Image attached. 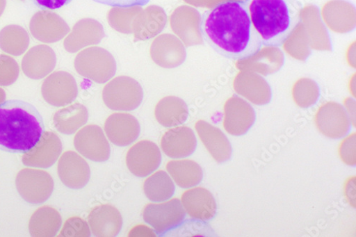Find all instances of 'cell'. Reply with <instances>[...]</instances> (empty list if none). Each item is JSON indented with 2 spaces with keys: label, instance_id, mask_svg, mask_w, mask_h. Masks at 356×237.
I'll list each match as a JSON object with an SVG mask.
<instances>
[{
  "label": "cell",
  "instance_id": "cell-5",
  "mask_svg": "<svg viewBox=\"0 0 356 237\" xmlns=\"http://www.w3.org/2000/svg\"><path fill=\"white\" fill-rule=\"evenodd\" d=\"M74 66L81 76L99 83L107 82L116 71L113 56L97 47L80 52L75 59Z\"/></svg>",
  "mask_w": 356,
  "mask_h": 237
},
{
  "label": "cell",
  "instance_id": "cell-26",
  "mask_svg": "<svg viewBox=\"0 0 356 237\" xmlns=\"http://www.w3.org/2000/svg\"><path fill=\"white\" fill-rule=\"evenodd\" d=\"M19 67L15 59L5 54H0V85L9 86L18 79Z\"/></svg>",
  "mask_w": 356,
  "mask_h": 237
},
{
  "label": "cell",
  "instance_id": "cell-1",
  "mask_svg": "<svg viewBox=\"0 0 356 237\" xmlns=\"http://www.w3.org/2000/svg\"><path fill=\"white\" fill-rule=\"evenodd\" d=\"M199 28L204 42L232 61L247 60L264 46L245 1L225 0L218 3L202 14Z\"/></svg>",
  "mask_w": 356,
  "mask_h": 237
},
{
  "label": "cell",
  "instance_id": "cell-16",
  "mask_svg": "<svg viewBox=\"0 0 356 237\" xmlns=\"http://www.w3.org/2000/svg\"><path fill=\"white\" fill-rule=\"evenodd\" d=\"M56 64V54L47 45H38L29 49L22 59L24 74L35 80L42 79L49 75Z\"/></svg>",
  "mask_w": 356,
  "mask_h": 237
},
{
  "label": "cell",
  "instance_id": "cell-24",
  "mask_svg": "<svg viewBox=\"0 0 356 237\" xmlns=\"http://www.w3.org/2000/svg\"><path fill=\"white\" fill-rule=\"evenodd\" d=\"M143 190L148 199L161 202L170 199L173 196L175 187L170 175L166 172L160 170L146 179Z\"/></svg>",
  "mask_w": 356,
  "mask_h": 237
},
{
  "label": "cell",
  "instance_id": "cell-13",
  "mask_svg": "<svg viewBox=\"0 0 356 237\" xmlns=\"http://www.w3.org/2000/svg\"><path fill=\"white\" fill-rule=\"evenodd\" d=\"M104 131L112 143L124 147L138 139L140 127L134 115L129 113H113L107 118Z\"/></svg>",
  "mask_w": 356,
  "mask_h": 237
},
{
  "label": "cell",
  "instance_id": "cell-27",
  "mask_svg": "<svg viewBox=\"0 0 356 237\" xmlns=\"http://www.w3.org/2000/svg\"><path fill=\"white\" fill-rule=\"evenodd\" d=\"M91 229L88 223L80 218L74 217L66 221L60 234L58 236L64 237H89L91 236Z\"/></svg>",
  "mask_w": 356,
  "mask_h": 237
},
{
  "label": "cell",
  "instance_id": "cell-25",
  "mask_svg": "<svg viewBox=\"0 0 356 237\" xmlns=\"http://www.w3.org/2000/svg\"><path fill=\"white\" fill-rule=\"evenodd\" d=\"M29 45V38L22 28L10 26L0 33V49L13 56L23 54Z\"/></svg>",
  "mask_w": 356,
  "mask_h": 237
},
{
  "label": "cell",
  "instance_id": "cell-31",
  "mask_svg": "<svg viewBox=\"0 0 356 237\" xmlns=\"http://www.w3.org/2000/svg\"><path fill=\"white\" fill-rule=\"evenodd\" d=\"M130 236H156L154 232L145 226H138L130 232Z\"/></svg>",
  "mask_w": 356,
  "mask_h": 237
},
{
  "label": "cell",
  "instance_id": "cell-28",
  "mask_svg": "<svg viewBox=\"0 0 356 237\" xmlns=\"http://www.w3.org/2000/svg\"><path fill=\"white\" fill-rule=\"evenodd\" d=\"M341 160L348 165H355V136L352 135L343 141L339 147Z\"/></svg>",
  "mask_w": 356,
  "mask_h": 237
},
{
  "label": "cell",
  "instance_id": "cell-32",
  "mask_svg": "<svg viewBox=\"0 0 356 237\" xmlns=\"http://www.w3.org/2000/svg\"><path fill=\"white\" fill-rule=\"evenodd\" d=\"M6 99V94L3 88H0V104L3 103Z\"/></svg>",
  "mask_w": 356,
  "mask_h": 237
},
{
  "label": "cell",
  "instance_id": "cell-3",
  "mask_svg": "<svg viewBox=\"0 0 356 237\" xmlns=\"http://www.w3.org/2000/svg\"><path fill=\"white\" fill-rule=\"evenodd\" d=\"M252 22L263 45L283 46L302 22L300 0H245Z\"/></svg>",
  "mask_w": 356,
  "mask_h": 237
},
{
  "label": "cell",
  "instance_id": "cell-22",
  "mask_svg": "<svg viewBox=\"0 0 356 237\" xmlns=\"http://www.w3.org/2000/svg\"><path fill=\"white\" fill-rule=\"evenodd\" d=\"M88 118L87 108L80 104H74L56 111L53 117V124L59 133L72 135L87 123Z\"/></svg>",
  "mask_w": 356,
  "mask_h": 237
},
{
  "label": "cell",
  "instance_id": "cell-7",
  "mask_svg": "<svg viewBox=\"0 0 356 237\" xmlns=\"http://www.w3.org/2000/svg\"><path fill=\"white\" fill-rule=\"evenodd\" d=\"M143 218L156 233L163 234L184 222L186 211L180 199H172L164 203L147 204Z\"/></svg>",
  "mask_w": 356,
  "mask_h": 237
},
{
  "label": "cell",
  "instance_id": "cell-19",
  "mask_svg": "<svg viewBox=\"0 0 356 237\" xmlns=\"http://www.w3.org/2000/svg\"><path fill=\"white\" fill-rule=\"evenodd\" d=\"M195 129L202 142L216 162L222 163L230 159L232 146L222 131L204 122H198Z\"/></svg>",
  "mask_w": 356,
  "mask_h": 237
},
{
  "label": "cell",
  "instance_id": "cell-18",
  "mask_svg": "<svg viewBox=\"0 0 356 237\" xmlns=\"http://www.w3.org/2000/svg\"><path fill=\"white\" fill-rule=\"evenodd\" d=\"M182 204L188 215L195 220L209 221L217 213V203L212 193L203 188H195L182 195Z\"/></svg>",
  "mask_w": 356,
  "mask_h": 237
},
{
  "label": "cell",
  "instance_id": "cell-10",
  "mask_svg": "<svg viewBox=\"0 0 356 237\" xmlns=\"http://www.w3.org/2000/svg\"><path fill=\"white\" fill-rule=\"evenodd\" d=\"M159 146L150 140H141L133 145L127 155V165L132 174L139 177L150 175L161 163Z\"/></svg>",
  "mask_w": 356,
  "mask_h": 237
},
{
  "label": "cell",
  "instance_id": "cell-29",
  "mask_svg": "<svg viewBox=\"0 0 356 237\" xmlns=\"http://www.w3.org/2000/svg\"><path fill=\"white\" fill-rule=\"evenodd\" d=\"M92 1L113 8H130L145 6L151 0H92Z\"/></svg>",
  "mask_w": 356,
  "mask_h": 237
},
{
  "label": "cell",
  "instance_id": "cell-11",
  "mask_svg": "<svg viewBox=\"0 0 356 237\" xmlns=\"http://www.w3.org/2000/svg\"><path fill=\"white\" fill-rule=\"evenodd\" d=\"M63 149L60 138L52 131H46L33 149L23 155L22 161L26 167L47 169L55 164Z\"/></svg>",
  "mask_w": 356,
  "mask_h": 237
},
{
  "label": "cell",
  "instance_id": "cell-8",
  "mask_svg": "<svg viewBox=\"0 0 356 237\" xmlns=\"http://www.w3.org/2000/svg\"><path fill=\"white\" fill-rule=\"evenodd\" d=\"M42 95L49 104L63 107L72 104L76 99L77 83L70 74L63 71L56 72L44 81Z\"/></svg>",
  "mask_w": 356,
  "mask_h": 237
},
{
  "label": "cell",
  "instance_id": "cell-30",
  "mask_svg": "<svg viewBox=\"0 0 356 237\" xmlns=\"http://www.w3.org/2000/svg\"><path fill=\"white\" fill-rule=\"evenodd\" d=\"M32 1L42 10H54L69 5L72 0H32Z\"/></svg>",
  "mask_w": 356,
  "mask_h": 237
},
{
  "label": "cell",
  "instance_id": "cell-17",
  "mask_svg": "<svg viewBox=\"0 0 356 237\" xmlns=\"http://www.w3.org/2000/svg\"><path fill=\"white\" fill-rule=\"evenodd\" d=\"M151 55L156 64L170 69L181 65L185 61L186 54L180 40L171 35H163L152 43Z\"/></svg>",
  "mask_w": 356,
  "mask_h": 237
},
{
  "label": "cell",
  "instance_id": "cell-23",
  "mask_svg": "<svg viewBox=\"0 0 356 237\" xmlns=\"http://www.w3.org/2000/svg\"><path fill=\"white\" fill-rule=\"evenodd\" d=\"M166 169L177 186L181 188H194L203 179L202 167L193 161H172L167 164Z\"/></svg>",
  "mask_w": 356,
  "mask_h": 237
},
{
  "label": "cell",
  "instance_id": "cell-21",
  "mask_svg": "<svg viewBox=\"0 0 356 237\" xmlns=\"http://www.w3.org/2000/svg\"><path fill=\"white\" fill-rule=\"evenodd\" d=\"M63 219L59 213L53 207H40L29 222V230L32 236H55L62 228Z\"/></svg>",
  "mask_w": 356,
  "mask_h": 237
},
{
  "label": "cell",
  "instance_id": "cell-4",
  "mask_svg": "<svg viewBox=\"0 0 356 237\" xmlns=\"http://www.w3.org/2000/svg\"><path fill=\"white\" fill-rule=\"evenodd\" d=\"M106 106L114 111H133L141 104L143 88L135 79L125 76H118L108 82L103 90Z\"/></svg>",
  "mask_w": 356,
  "mask_h": 237
},
{
  "label": "cell",
  "instance_id": "cell-12",
  "mask_svg": "<svg viewBox=\"0 0 356 237\" xmlns=\"http://www.w3.org/2000/svg\"><path fill=\"white\" fill-rule=\"evenodd\" d=\"M57 171L63 184L73 190L83 188L90 181V167L74 152H67L62 155L58 162Z\"/></svg>",
  "mask_w": 356,
  "mask_h": 237
},
{
  "label": "cell",
  "instance_id": "cell-20",
  "mask_svg": "<svg viewBox=\"0 0 356 237\" xmlns=\"http://www.w3.org/2000/svg\"><path fill=\"white\" fill-rule=\"evenodd\" d=\"M188 115L189 111L186 102L175 97L163 98L155 109L156 120L165 128L183 125L187 121Z\"/></svg>",
  "mask_w": 356,
  "mask_h": 237
},
{
  "label": "cell",
  "instance_id": "cell-2",
  "mask_svg": "<svg viewBox=\"0 0 356 237\" xmlns=\"http://www.w3.org/2000/svg\"><path fill=\"white\" fill-rule=\"evenodd\" d=\"M45 132L43 118L31 104L9 100L0 104V150L24 154Z\"/></svg>",
  "mask_w": 356,
  "mask_h": 237
},
{
  "label": "cell",
  "instance_id": "cell-9",
  "mask_svg": "<svg viewBox=\"0 0 356 237\" xmlns=\"http://www.w3.org/2000/svg\"><path fill=\"white\" fill-rule=\"evenodd\" d=\"M76 150L84 158L95 162L110 158L111 147L102 128L89 125L78 131L74 139Z\"/></svg>",
  "mask_w": 356,
  "mask_h": 237
},
{
  "label": "cell",
  "instance_id": "cell-14",
  "mask_svg": "<svg viewBox=\"0 0 356 237\" xmlns=\"http://www.w3.org/2000/svg\"><path fill=\"white\" fill-rule=\"evenodd\" d=\"M163 153L172 159L187 158L196 150L197 139L188 127L181 126L166 131L161 140Z\"/></svg>",
  "mask_w": 356,
  "mask_h": 237
},
{
  "label": "cell",
  "instance_id": "cell-6",
  "mask_svg": "<svg viewBox=\"0 0 356 237\" xmlns=\"http://www.w3.org/2000/svg\"><path fill=\"white\" fill-rule=\"evenodd\" d=\"M17 190L22 198L32 204H40L51 196L54 183L51 176L46 171L24 168L16 177Z\"/></svg>",
  "mask_w": 356,
  "mask_h": 237
},
{
  "label": "cell",
  "instance_id": "cell-15",
  "mask_svg": "<svg viewBox=\"0 0 356 237\" xmlns=\"http://www.w3.org/2000/svg\"><path fill=\"white\" fill-rule=\"evenodd\" d=\"M88 223L95 236L113 237L120 233L123 218L115 207L103 204L92 210L88 216Z\"/></svg>",
  "mask_w": 356,
  "mask_h": 237
}]
</instances>
